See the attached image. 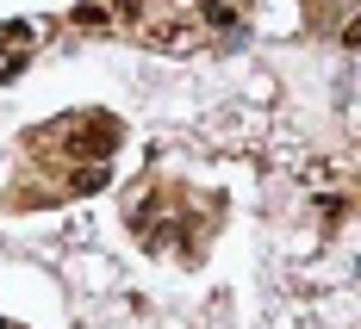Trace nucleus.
Here are the masks:
<instances>
[{
	"label": "nucleus",
	"instance_id": "nucleus-1",
	"mask_svg": "<svg viewBox=\"0 0 361 329\" xmlns=\"http://www.w3.org/2000/svg\"><path fill=\"white\" fill-rule=\"evenodd\" d=\"M112 143H118V124L112 118H75L69 131H63V155H75V162H106Z\"/></svg>",
	"mask_w": 361,
	"mask_h": 329
},
{
	"label": "nucleus",
	"instance_id": "nucleus-2",
	"mask_svg": "<svg viewBox=\"0 0 361 329\" xmlns=\"http://www.w3.org/2000/svg\"><path fill=\"white\" fill-rule=\"evenodd\" d=\"M149 44L169 50V56H187V50H200V32L180 25V19H162V25H149Z\"/></svg>",
	"mask_w": 361,
	"mask_h": 329
},
{
	"label": "nucleus",
	"instance_id": "nucleus-3",
	"mask_svg": "<svg viewBox=\"0 0 361 329\" xmlns=\"http://www.w3.org/2000/svg\"><path fill=\"white\" fill-rule=\"evenodd\" d=\"M25 25H6V32H0V75H19V63H25V50H19V44H25Z\"/></svg>",
	"mask_w": 361,
	"mask_h": 329
},
{
	"label": "nucleus",
	"instance_id": "nucleus-4",
	"mask_svg": "<svg viewBox=\"0 0 361 329\" xmlns=\"http://www.w3.org/2000/svg\"><path fill=\"white\" fill-rule=\"evenodd\" d=\"M200 13H206V25H218V32H237V0H200Z\"/></svg>",
	"mask_w": 361,
	"mask_h": 329
},
{
	"label": "nucleus",
	"instance_id": "nucleus-5",
	"mask_svg": "<svg viewBox=\"0 0 361 329\" xmlns=\"http://www.w3.org/2000/svg\"><path fill=\"white\" fill-rule=\"evenodd\" d=\"M75 25H87V32L100 25V32H106V25H112V6H106V0H81V6H75Z\"/></svg>",
	"mask_w": 361,
	"mask_h": 329
},
{
	"label": "nucleus",
	"instance_id": "nucleus-6",
	"mask_svg": "<svg viewBox=\"0 0 361 329\" xmlns=\"http://www.w3.org/2000/svg\"><path fill=\"white\" fill-rule=\"evenodd\" d=\"M106 181H112V174H106V162H87V168L75 174V193H100Z\"/></svg>",
	"mask_w": 361,
	"mask_h": 329
},
{
	"label": "nucleus",
	"instance_id": "nucleus-7",
	"mask_svg": "<svg viewBox=\"0 0 361 329\" xmlns=\"http://www.w3.org/2000/svg\"><path fill=\"white\" fill-rule=\"evenodd\" d=\"M299 174H305L312 186H330V181H336V162H324V155H318V162H305Z\"/></svg>",
	"mask_w": 361,
	"mask_h": 329
},
{
	"label": "nucleus",
	"instance_id": "nucleus-8",
	"mask_svg": "<svg viewBox=\"0 0 361 329\" xmlns=\"http://www.w3.org/2000/svg\"><path fill=\"white\" fill-rule=\"evenodd\" d=\"M112 19H144V0H106Z\"/></svg>",
	"mask_w": 361,
	"mask_h": 329
},
{
	"label": "nucleus",
	"instance_id": "nucleus-9",
	"mask_svg": "<svg viewBox=\"0 0 361 329\" xmlns=\"http://www.w3.org/2000/svg\"><path fill=\"white\" fill-rule=\"evenodd\" d=\"M343 44H361V19H355V25H349V32H343Z\"/></svg>",
	"mask_w": 361,
	"mask_h": 329
}]
</instances>
